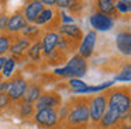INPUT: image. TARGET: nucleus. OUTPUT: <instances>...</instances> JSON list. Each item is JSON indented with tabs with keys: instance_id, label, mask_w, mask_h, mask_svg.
I'll return each mask as SVG.
<instances>
[{
	"instance_id": "f257e3e1",
	"label": "nucleus",
	"mask_w": 131,
	"mask_h": 129,
	"mask_svg": "<svg viewBox=\"0 0 131 129\" xmlns=\"http://www.w3.org/2000/svg\"><path fill=\"white\" fill-rule=\"evenodd\" d=\"M106 95H107V108L116 111L121 117V119L131 112V94L128 88L118 87L111 90Z\"/></svg>"
},
{
	"instance_id": "f03ea898",
	"label": "nucleus",
	"mask_w": 131,
	"mask_h": 129,
	"mask_svg": "<svg viewBox=\"0 0 131 129\" xmlns=\"http://www.w3.org/2000/svg\"><path fill=\"white\" fill-rule=\"evenodd\" d=\"M86 70H88V62H86L85 58H82V56L78 53V55L72 56L71 60H69L63 67L55 69L54 73L57 76H61V77L80 79L82 76L86 74Z\"/></svg>"
},
{
	"instance_id": "7ed1b4c3",
	"label": "nucleus",
	"mask_w": 131,
	"mask_h": 129,
	"mask_svg": "<svg viewBox=\"0 0 131 129\" xmlns=\"http://www.w3.org/2000/svg\"><path fill=\"white\" fill-rule=\"evenodd\" d=\"M68 123L73 126H85L90 121V114H89V102L86 101H76L75 105L69 108L68 115Z\"/></svg>"
},
{
	"instance_id": "20e7f679",
	"label": "nucleus",
	"mask_w": 131,
	"mask_h": 129,
	"mask_svg": "<svg viewBox=\"0 0 131 129\" xmlns=\"http://www.w3.org/2000/svg\"><path fill=\"white\" fill-rule=\"evenodd\" d=\"M106 111H107V95L106 94H99L90 100V102H89L90 121H93L94 123L99 122Z\"/></svg>"
},
{
	"instance_id": "39448f33",
	"label": "nucleus",
	"mask_w": 131,
	"mask_h": 129,
	"mask_svg": "<svg viewBox=\"0 0 131 129\" xmlns=\"http://www.w3.org/2000/svg\"><path fill=\"white\" fill-rule=\"evenodd\" d=\"M34 119L38 125L44 128H55L59 123V117H58L57 109H40L35 111Z\"/></svg>"
},
{
	"instance_id": "423d86ee",
	"label": "nucleus",
	"mask_w": 131,
	"mask_h": 129,
	"mask_svg": "<svg viewBox=\"0 0 131 129\" xmlns=\"http://www.w3.org/2000/svg\"><path fill=\"white\" fill-rule=\"evenodd\" d=\"M27 86H28V83H27V80L23 76L18 74V76H16V77H13L12 80H10L9 91H7L10 100L12 101H20L21 98H23L26 90H27Z\"/></svg>"
},
{
	"instance_id": "0eeeda50",
	"label": "nucleus",
	"mask_w": 131,
	"mask_h": 129,
	"mask_svg": "<svg viewBox=\"0 0 131 129\" xmlns=\"http://www.w3.org/2000/svg\"><path fill=\"white\" fill-rule=\"evenodd\" d=\"M61 107V95L58 93H44L34 104L35 111L40 109H57Z\"/></svg>"
},
{
	"instance_id": "6e6552de",
	"label": "nucleus",
	"mask_w": 131,
	"mask_h": 129,
	"mask_svg": "<svg viewBox=\"0 0 131 129\" xmlns=\"http://www.w3.org/2000/svg\"><path fill=\"white\" fill-rule=\"evenodd\" d=\"M58 41H59V34L55 31H48L41 39V45H42V53L45 56H51L52 53L57 50Z\"/></svg>"
},
{
	"instance_id": "1a4fd4ad",
	"label": "nucleus",
	"mask_w": 131,
	"mask_h": 129,
	"mask_svg": "<svg viewBox=\"0 0 131 129\" xmlns=\"http://www.w3.org/2000/svg\"><path fill=\"white\" fill-rule=\"evenodd\" d=\"M90 25L97 31H108L113 28L114 20L108 16L102 14V13H94L90 17Z\"/></svg>"
},
{
	"instance_id": "9d476101",
	"label": "nucleus",
	"mask_w": 131,
	"mask_h": 129,
	"mask_svg": "<svg viewBox=\"0 0 131 129\" xmlns=\"http://www.w3.org/2000/svg\"><path fill=\"white\" fill-rule=\"evenodd\" d=\"M94 45H96V32L94 31H89L82 39V44L79 46V55L82 58H90L92 53L94 50Z\"/></svg>"
},
{
	"instance_id": "9b49d317",
	"label": "nucleus",
	"mask_w": 131,
	"mask_h": 129,
	"mask_svg": "<svg viewBox=\"0 0 131 129\" xmlns=\"http://www.w3.org/2000/svg\"><path fill=\"white\" fill-rule=\"evenodd\" d=\"M44 4L42 2H30L27 3V6L24 7V11H23V16L26 18L27 22L30 24H34L35 20L38 18V16L41 14V11L44 10Z\"/></svg>"
},
{
	"instance_id": "f8f14e48",
	"label": "nucleus",
	"mask_w": 131,
	"mask_h": 129,
	"mask_svg": "<svg viewBox=\"0 0 131 129\" xmlns=\"http://www.w3.org/2000/svg\"><path fill=\"white\" fill-rule=\"evenodd\" d=\"M58 34H59L61 36L68 38L69 41L79 42L80 39H82V30L75 24H62V25H59Z\"/></svg>"
},
{
	"instance_id": "ddd939ff",
	"label": "nucleus",
	"mask_w": 131,
	"mask_h": 129,
	"mask_svg": "<svg viewBox=\"0 0 131 129\" xmlns=\"http://www.w3.org/2000/svg\"><path fill=\"white\" fill-rule=\"evenodd\" d=\"M116 45L117 49L125 56H131V32L121 31L116 36Z\"/></svg>"
},
{
	"instance_id": "4468645a",
	"label": "nucleus",
	"mask_w": 131,
	"mask_h": 129,
	"mask_svg": "<svg viewBox=\"0 0 131 129\" xmlns=\"http://www.w3.org/2000/svg\"><path fill=\"white\" fill-rule=\"evenodd\" d=\"M32 42L30 39L24 38V36H20V38H16L14 41L12 42V46H10V53H12L13 58L16 56H21L28 50V48L31 46Z\"/></svg>"
},
{
	"instance_id": "2eb2a0df",
	"label": "nucleus",
	"mask_w": 131,
	"mask_h": 129,
	"mask_svg": "<svg viewBox=\"0 0 131 129\" xmlns=\"http://www.w3.org/2000/svg\"><path fill=\"white\" fill-rule=\"evenodd\" d=\"M26 27H27V21H26V18H24L23 13H20V11L13 14L9 18V22H7V31L12 32V34L23 31Z\"/></svg>"
},
{
	"instance_id": "dca6fc26",
	"label": "nucleus",
	"mask_w": 131,
	"mask_h": 129,
	"mask_svg": "<svg viewBox=\"0 0 131 129\" xmlns=\"http://www.w3.org/2000/svg\"><path fill=\"white\" fill-rule=\"evenodd\" d=\"M41 94H42V88H41L40 84L31 83V84L27 86V90H26V93H24L21 101H23V102H28V104H35L37 100L41 97Z\"/></svg>"
},
{
	"instance_id": "f3484780",
	"label": "nucleus",
	"mask_w": 131,
	"mask_h": 129,
	"mask_svg": "<svg viewBox=\"0 0 131 129\" xmlns=\"http://www.w3.org/2000/svg\"><path fill=\"white\" fill-rule=\"evenodd\" d=\"M120 119H121V117H120L116 111L107 108V111L104 112V115H103L102 119L99 121V123H100L102 128H111V126H114Z\"/></svg>"
},
{
	"instance_id": "a211bd4d",
	"label": "nucleus",
	"mask_w": 131,
	"mask_h": 129,
	"mask_svg": "<svg viewBox=\"0 0 131 129\" xmlns=\"http://www.w3.org/2000/svg\"><path fill=\"white\" fill-rule=\"evenodd\" d=\"M97 8H99V13L104 14V16H114L116 14V3L111 2V0H100L97 2Z\"/></svg>"
},
{
	"instance_id": "6ab92c4d",
	"label": "nucleus",
	"mask_w": 131,
	"mask_h": 129,
	"mask_svg": "<svg viewBox=\"0 0 131 129\" xmlns=\"http://www.w3.org/2000/svg\"><path fill=\"white\" fill-rule=\"evenodd\" d=\"M41 53H42V45H41V41H37V42H34V44H31V46H30L28 50H27L28 58L32 59V60H35V62L40 60Z\"/></svg>"
},
{
	"instance_id": "aec40b11",
	"label": "nucleus",
	"mask_w": 131,
	"mask_h": 129,
	"mask_svg": "<svg viewBox=\"0 0 131 129\" xmlns=\"http://www.w3.org/2000/svg\"><path fill=\"white\" fill-rule=\"evenodd\" d=\"M52 18H54V10H51V8H44L41 11V14L38 16V18L35 20L34 24L35 25H47L49 21H52Z\"/></svg>"
},
{
	"instance_id": "412c9836",
	"label": "nucleus",
	"mask_w": 131,
	"mask_h": 129,
	"mask_svg": "<svg viewBox=\"0 0 131 129\" xmlns=\"http://www.w3.org/2000/svg\"><path fill=\"white\" fill-rule=\"evenodd\" d=\"M68 86L71 87V88L73 90L76 94H83V93H85V90L88 88V84L83 83L80 79H69Z\"/></svg>"
},
{
	"instance_id": "4be33fe9",
	"label": "nucleus",
	"mask_w": 131,
	"mask_h": 129,
	"mask_svg": "<svg viewBox=\"0 0 131 129\" xmlns=\"http://www.w3.org/2000/svg\"><path fill=\"white\" fill-rule=\"evenodd\" d=\"M18 112H20V117L23 118H30L35 114V108H34V104H28V102H23L18 105Z\"/></svg>"
},
{
	"instance_id": "5701e85b",
	"label": "nucleus",
	"mask_w": 131,
	"mask_h": 129,
	"mask_svg": "<svg viewBox=\"0 0 131 129\" xmlns=\"http://www.w3.org/2000/svg\"><path fill=\"white\" fill-rule=\"evenodd\" d=\"M21 32H23L24 38H27V39H30V41H31L32 38H35V36L40 34V27H38V25H35V24H27V27L24 28Z\"/></svg>"
},
{
	"instance_id": "b1692460",
	"label": "nucleus",
	"mask_w": 131,
	"mask_h": 129,
	"mask_svg": "<svg viewBox=\"0 0 131 129\" xmlns=\"http://www.w3.org/2000/svg\"><path fill=\"white\" fill-rule=\"evenodd\" d=\"M14 67H16V58L13 56H9L6 59V63H4V67H3V76L4 77H10L14 72Z\"/></svg>"
},
{
	"instance_id": "393cba45",
	"label": "nucleus",
	"mask_w": 131,
	"mask_h": 129,
	"mask_svg": "<svg viewBox=\"0 0 131 129\" xmlns=\"http://www.w3.org/2000/svg\"><path fill=\"white\" fill-rule=\"evenodd\" d=\"M12 36L9 35H0V56H3L7 50H10L12 46Z\"/></svg>"
},
{
	"instance_id": "a878e982",
	"label": "nucleus",
	"mask_w": 131,
	"mask_h": 129,
	"mask_svg": "<svg viewBox=\"0 0 131 129\" xmlns=\"http://www.w3.org/2000/svg\"><path fill=\"white\" fill-rule=\"evenodd\" d=\"M117 81H131V64H127V66L123 67L121 73L116 76Z\"/></svg>"
},
{
	"instance_id": "bb28decb",
	"label": "nucleus",
	"mask_w": 131,
	"mask_h": 129,
	"mask_svg": "<svg viewBox=\"0 0 131 129\" xmlns=\"http://www.w3.org/2000/svg\"><path fill=\"white\" fill-rule=\"evenodd\" d=\"M113 86V81H106V83L100 84V86H88V88L85 90L83 94L86 93H97V91H102V90H106L107 87H111Z\"/></svg>"
},
{
	"instance_id": "cd10ccee",
	"label": "nucleus",
	"mask_w": 131,
	"mask_h": 129,
	"mask_svg": "<svg viewBox=\"0 0 131 129\" xmlns=\"http://www.w3.org/2000/svg\"><path fill=\"white\" fill-rule=\"evenodd\" d=\"M116 10L120 11V13H128L131 8H130V6H128L127 2H123V0H120V2L116 3Z\"/></svg>"
},
{
	"instance_id": "c85d7f7f",
	"label": "nucleus",
	"mask_w": 131,
	"mask_h": 129,
	"mask_svg": "<svg viewBox=\"0 0 131 129\" xmlns=\"http://www.w3.org/2000/svg\"><path fill=\"white\" fill-rule=\"evenodd\" d=\"M10 102H12V100H10L9 94L7 93H2L0 94V109H3L7 105H10Z\"/></svg>"
},
{
	"instance_id": "c756f323",
	"label": "nucleus",
	"mask_w": 131,
	"mask_h": 129,
	"mask_svg": "<svg viewBox=\"0 0 131 129\" xmlns=\"http://www.w3.org/2000/svg\"><path fill=\"white\" fill-rule=\"evenodd\" d=\"M7 22H9V17L6 14H0V31L7 30Z\"/></svg>"
},
{
	"instance_id": "7c9ffc66",
	"label": "nucleus",
	"mask_w": 131,
	"mask_h": 129,
	"mask_svg": "<svg viewBox=\"0 0 131 129\" xmlns=\"http://www.w3.org/2000/svg\"><path fill=\"white\" fill-rule=\"evenodd\" d=\"M55 4L59 6V7H62V8H68V7H71L72 2H69V0H57Z\"/></svg>"
},
{
	"instance_id": "2f4dec72",
	"label": "nucleus",
	"mask_w": 131,
	"mask_h": 129,
	"mask_svg": "<svg viewBox=\"0 0 131 129\" xmlns=\"http://www.w3.org/2000/svg\"><path fill=\"white\" fill-rule=\"evenodd\" d=\"M9 86H10V81H2L0 83V94L9 91Z\"/></svg>"
},
{
	"instance_id": "473e14b6",
	"label": "nucleus",
	"mask_w": 131,
	"mask_h": 129,
	"mask_svg": "<svg viewBox=\"0 0 131 129\" xmlns=\"http://www.w3.org/2000/svg\"><path fill=\"white\" fill-rule=\"evenodd\" d=\"M61 18H62L63 24H72V21H73V20H72L69 16H66L65 13H62V14H61Z\"/></svg>"
},
{
	"instance_id": "72a5a7b5",
	"label": "nucleus",
	"mask_w": 131,
	"mask_h": 129,
	"mask_svg": "<svg viewBox=\"0 0 131 129\" xmlns=\"http://www.w3.org/2000/svg\"><path fill=\"white\" fill-rule=\"evenodd\" d=\"M6 56H0V73L3 72V67H4V63H6Z\"/></svg>"
},
{
	"instance_id": "f704fd0d",
	"label": "nucleus",
	"mask_w": 131,
	"mask_h": 129,
	"mask_svg": "<svg viewBox=\"0 0 131 129\" xmlns=\"http://www.w3.org/2000/svg\"><path fill=\"white\" fill-rule=\"evenodd\" d=\"M118 129H131V123H123L118 126Z\"/></svg>"
},
{
	"instance_id": "c9c22d12",
	"label": "nucleus",
	"mask_w": 131,
	"mask_h": 129,
	"mask_svg": "<svg viewBox=\"0 0 131 129\" xmlns=\"http://www.w3.org/2000/svg\"><path fill=\"white\" fill-rule=\"evenodd\" d=\"M42 4H47V6H54V4H55V0H44Z\"/></svg>"
},
{
	"instance_id": "e433bc0d",
	"label": "nucleus",
	"mask_w": 131,
	"mask_h": 129,
	"mask_svg": "<svg viewBox=\"0 0 131 129\" xmlns=\"http://www.w3.org/2000/svg\"><path fill=\"white\" fill-rule=\"evenodd\" d=\"M127 117H128V121H130V123H131V112H130V114L127 115Z\"/></svg>"
}]
</instances>
